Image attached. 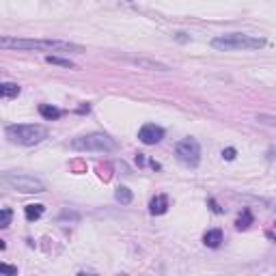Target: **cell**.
<instances>
[{
  "label": "cell",
  "mask_w": 276,
  "mask_h": 276,
  "mask_svg": "<svg viewBox=\"0 0 276 276\" xmlns=\"http://www.w3.org/2000/svg\"><path fill=\"white\" fill-rule=\"evenodd\" d=\"M0 48L5 50H39V52H76L82 54L84 48L71 41L61 39H22V37H7L0 35Z\"/></svg>",
  "instance_id": "cell-1"
},
{
  "label": "cell",
  "mask_w": 276,
  "mask_h": 276,
  "mask_svg": "<svg viewBox=\"0 0 276 276\" xmlns=\"http://www.w3.org/2000/svg\"><path fill=\"white\" fill-rule=\"evenodd\" d=\"M265 46V39L252 37V35L244 33H229L220 35V37L212 39V48L220 50V52H235V50H259Z\"/></svg>",
  "instance_id": "cell-2"
},
{
  "label": "cell",
  "mask_w": 276,
  "mask_h": 276,
  "mask_svg": "<svg viewBox=\"0 0 276 276\" xmlns=\"http://www.w3.org/2000/svg\"><path fill=\"white\" fill-rule=\"evenodd\" d=\"M7 138L16 145L33 147L48 138V127L39 123H28V125H9L7 127Z\"/></svg>",
  "instance_id": "cell-3"
},
{
  "label": "cell",
  "mask_w": 276,
  "mask_h": 276,
  "mask_svg": "<svg viewBox=\"0 0 276 276\" xmlns=\"http://www.w3.org/2000/svg\"><path fill=\"white\" fill-rule=\"evenodd\" d=\"M71 149L89 151V154H110V151L117 149V143L104 132H91V134L74 138L71 141Z\"/></svg>",
  "instance_id": "cell-4"
},
{
  "label": "cell",
  "mask_w": 276,
  "mask_h": 276,
  "mask_svg": "<svg viewBox=\"0 0 276 276\" xmlns=\"http://www.w3.org/2000/svg\"><path fill=\"white\" fill-rule=\"evenodd\" d=\"M3 181L7 186H11L13 190H18L22 194H41L46 192V184L41 179L26 175V173H5Z\"/></svg>",
  "instance_id": "cell-5"
},
{
  "label": "cell",
  "mask_w": 276,
  "mask_h": 276,
  "mask_svg": "<svg viewBox=\"0 0 276 276\" xmlns=\"http://www.w3.org/2000/svg\"><path fill=\"white\" fill-rule=\"evenodd\" d=\"M175 156L181 164L186 166H199L201 162V145L197 138H184V141H179L175 145Z\"/></svg>",
  "instance_id": "cell-6"
},
{
  "label": "cell",
  "mask_w": 276,
  "mask_h": 276,
  "mask_svg": "<svg viewBox=\"0 0 276 276\" xmlns=\"http://www.w3.org/2000/svg\"><path fill=\"white\" fill-rule=\"evenodd\" d=\"M138 138H141L143 145H158L164 138V129L156 125V123H145V125L138 129Z\"/></svg>",
  "instance_id": "cell-7"
},
{
  "label": "cell",
  "mask_w": 276,
  "mask_h": 276,
  "mask_svg": "<svg viewBox=\"0 0 276 276\" xmlns=\"http://www.w3.org/2000/svg\"><path fill=\"white\" fill-rule=\"evenodd\" d=\"M149 212L154 216L166 214V212H169V197H166V194H158V197H154L151 203H149Z\"/></svg>",
  "instance_id": "cell-8"
},
{
  "label": "cell",
  "mask_w": 276,
  "mask_h": 276,
  "mask_svg": "<svg viewBox=\"0 0 276 276\" xmlns=\"http://www.w3.org/2000/svg\"><path fill=\"white\" fill-rule=\"evenodd\" d=\"M134 65H138V67H145V69H149V71H169L171 67L169 65H164V63H158V61H149V59H141V56H134V59H129Z\"/></svg>",
  "instance_id": "cell-9"
},
{
  "label": "cell",
  "mask_w": 276,
  "mask_h": 276,
  "mask_svg": "<svg viewBox=\"0 0 276 276\" xmlns=\"http://www.w3.org/2000/svg\"><path fill=\"white\" fill-rule=\"evenodd\" d=\"M20 84L16 82H0V99H13L20 95Z\"/></svg>",
  "instance_id": "cell-10"
},
{
  "label": "cell",
  "mask_w": 276,
  "mask_h": 276,
  "mask_svg": "<svg viewBox=\"0 0 276 276\" xmlns=\"http://www.w3.org/2000/svg\"><path fill=\"white\" fill-rule=\"evenodd\" d=\"M222 231L220 229H212V231H207L205 235H203V244L209 246V248H218V246L222 244Z\"/></svg>",
  "instance_id": "cell-11"
},
{
  "label": "cell",
  "mask_w": 276,
  "mask_h": 276,
  "mask_svg": "<svg viewBox=\"0 0 276 276\" xmlns=\"http://www.w3.org/2000/svg\"><path fill=\"white\" fill-rule=\"evenodd\" d=\"M39 114L46 121H56V119L63 117V110H61V108H56V106H50V104H41L39 106Z\"/></svg>",
  "instance_id": "cell-12"
},
{
  "label": "cell",
  "mask_w": 276,
  "mask_h": 276,
  "mask_svg": "<svg viewBox=\"0 0 276 276\" xmlns=\"http://www.w3.org/2000/svg\"><path fill=\"white\" fill-rule=\"evenodd\" d=\"M43 212H46V207H43L41 203H35V205H26V207H24V216H26L28 222L39 220V218L43 216Z\"/></svg>",
  "instance_id": "cell-13"
},
{
  "label": "cell",
  "mask_w": 276,
  "mask_h": 276,
  "mask_svg": "<svg viewBox=\"0 0 276 276\" xmlns=\"http://www.w3.org/2000/svg\"><path fill=\"white\" fill-rule=\"evenodd\" d=\"M114 199H117L121 205H129V203H132V190L125 186H119L117 192H114Z\"/></svg>",
  "instance_id": "cell-14"
},
{
  "label": "cell",
  "mask_w": 276,
  "mask_h": 276,
  "mask_svg": "<svg viewBox=\"0 0 276 276\" xmlns=\"http://www.w3.org/2000/svg\"><path fill=\"white\" fill-rule=\"evenodd\" d=\"M46 63L59 65V67H65V69H74V67H76V65L71 63L69 59H61V56H56V54H48V56H46Z\"/></svg>",
  "instance_id": "cell-15"
},
{
  "label": "cell",
  "mask_w": 276,
  "mask_h": 276,
  "mask_svg": "<svg viewBox=\"0 0 276 276\" xmlns=\"http://www.w3.org/2000/svg\"><path fill=\"white\" fill-rule=\"evenodd\" d=\"M250 224H252V214L248 212V209H244V214L237 218V229H239V231H242V229H248Z\"/></svg>",
  "instance_id": "cell-16"
},
{
  "label": "cell",
  "mask_w": 276,
  "mask_h": 276,
  "mask_svg": "<svg viewBox=\"0 0 276 276\" xmlns=\"http://www.w3.org/2000/svg\"><path fill=\"white\" fill-rule=\"evenodd\" d=\"M11 218H13V212L9 207H3L0 209V227H9L11 224Z\"/></svg>",
  "instance_id": "cell-17"
},
{
  "label": "cell",
  "mask_w": 276,
  "mask_h": 276,
  "mask_svg": "<svg viewBox=\"0 0 276 276\" xmlns=\"http://www.w3.org/2000/svg\"><path fill=\"white\" fill-rule=\"evenodd\" d=\"M0 274L3 276H18V267L9 263H0Z\"/></svg>",
  "instance_id": "cell-18"
},
{
  "label": "cell",
  "mask_w": 276,
  "mask_h": 276,
  "mask_svg": "<svg viewBox=\"0 0 276 276\" xmlns=\"http://www.w3.org/2000/svg\"><path fill=\"white\" fill-rule=\"evenodd\" d=\"M235 154H237V151H235L233 147H229V149H224V151H222V158L231 162V160H235Z\"/></svg>",
  "instance_id": "cell-19"
},
{
  "label": "cell",
  "mask_w": 276,
  "mask_h": 276,
  "mask_svg": "<svg viewBox=\"0 0 276 276\" xmlns=\"http://www.w3.org/2000/svg\"><path fill=\"white\" fill-rule=\"evenodd\" d=\"M209 205H212V209H214V212H216V214H220V212H222V209H220V207H218V205H216V201H209Z\"/></svg>",
  "instance_id": "cell-20"
},
{
  "label": "cell",
  "mask_w": 276,
  "mask_h": 276,
  "mask_svg": "<svg viewBox=\"0 0 276 276\" xmlns=\"http://www.w3.org/2000/svg\"><path fill=\"white\" fill-rule=\"evenodd\" d=\"M261 121H265V123H270V125H272V123H274V119L272 117H259Z\"/></svg>",
  "instance_id": "cell-21"
}]
</instances>
